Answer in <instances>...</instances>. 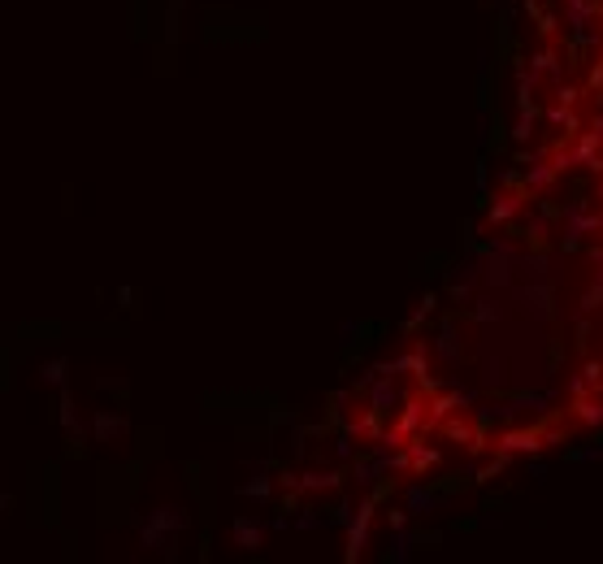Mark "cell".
Masks as SVG:
<instances>
[{
  "mask_svg": "<svg viewBox=\"0 0 603 564\" xmlns=\"http://www.w3.org/2000/svg\"><path fill=\"white\" fill-rule=\"evenodd\" d=\"M582 309H586V313H595V309H603V286H591V291H586V300H582Z\"/></svg>",
  "mask_w": 603,
  "mask_h": 564,
  "instance_id": "obj_1",
  "label": "cell"
},
{
  "mask_svg": "<svg viewBox=\"0 0 603 564\" xmlns=\"http://www.w3.org/2000/svg\"><path fill=\"white\" fill-rule=\"evenodd\" d=\"M586 421H603V404H595V399H586V404H577Z\"/></svg>",
  "mask_w": 603,
  "mask_h": 564,
  "instance_id": "obj_2",
  "label": "cell"
}]
</instances>
